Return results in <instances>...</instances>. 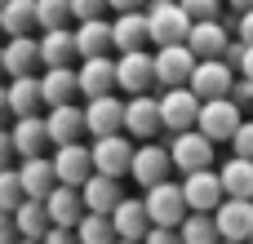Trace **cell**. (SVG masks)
Here are the masks:
<instances>
[{
  "instance_id": "obj_37",
  "label": "cell",
  "mask_w": 253,
  "mask_h": 244,
  "mask_svg": "<svg viewBox=\"0 0 253 244\" xmlns=\"http://www.w3.org/2000/svg\"><path fill=\"white\" fill-rule=\"evenodd\" d=\"M178 4L187 9L191 22H209V18H218V9H222V0H178Z\"/></svg>"
},
{
  "instance_id": "obj_10",
  "label": "cell",
  "mask_w": 253,
  "mask_h": 244,
  "mask_svg": "<svg viewBox=\"0 0 253 244\" xmlns=\"http://www.w3.org/2000/svg\"><path fill=\"white\" fill-rule=\"evenodd\" d=\"M182 196H187V209H191V213H218V204L227 200V191H222V178H218L213 169L187 173V182H182Z\"/></svg>"
},
{
  "instance_id": "obj_54",
  "label": "cell",
  "mask_w": 253,
  "mask_h": 244,
  "mask_svg": "<svg viewBox=\"0 0 253 244\" xmlns=\"http://www.w3.org/2000/svg\"><path fill=\"white\" fill-rule=\"evenodd\" d=\"M222 244H236V240H222Z\"/></svg>"
},
{
  "instance_id": "obj_52",
  "label": "cell",
  "mask_w": 253,
  "mask_h": 244,
  "mask_svg": "<svg viewBox=\"0 0 253 244\" xmlns=\"http://www.w3.org/2000/svg\"><path fill=\"white\" fill-rule=\"evenodd\" d=\"M0 71H4V53H0Z\"/></svg>"
},
{
  "instance_id": "obj_11",
  "label": "cell",
  "mask_w": 253,
  "mask_h": 244,
  "mask_svg": "<svg viewBox=\"0 0 253 244\" xmlns=\"http://www.w3.org/2000/svg\"><path fill=\"white\" fill-rule=\"evenodd\" d=\"M196 62H200V58H196L187 44H169V49H160V53H156V84H165V89H182V84L191 80Z\"/></svg>"
},
{
  "instance_id": "obj_41",
  "label": "cell",
  "mask_w": 253,
  "mask_h": 244,
  "mask_svg": "<svg viewBox=\"0 0 253 244\" xmlns=\"http://www.w3.org/2000/svg\"><path fill=\"white\" fill-rule=\"evenodd\" d=\"M18 227H13V213H0V244H18Z\"/></svg>"
},
{
  "instance_id": "obj_13",
  "label": "cell",
  "mask_w": 253,
  "mask_h": 244,
  "mask_svg": "<svg viewBox=\"0 0 253 244\" xmlns=\"http://www.w3.org/2000/svg\"><path fill=\"white\" fill-rule=\"evenodd\" d=\"M44 209H49V222L53 227H62V231H76L80 222H84V196H80V187H53L49 191V200H44Z\"/></svg>"
},
{
  "instance_id": "obj_47",
  "label": "cell",
  "mask_w": 253,
  "mask_h": 244,
  "mask_svg": "<svg viewBox=\"0 0 253 244\" xmlns=\"http://www.w3.org/2000/svg\"><path fill=\"white\" fill-rule=\"evenodd\" d=\"M236 67H240V76H245V80H253V44H245V58H240Z\"/></svg>"
},
{
  "instance_id": "obj_44",
  "label": "cell",
  "mask_w": 253,
  "mask_h": 244,
  "mask_svg": "<svg viewBox=\"0 0 253 244\" xmlns=\"http://www.w3.org/2000/svg\"><path fill=\"white\" fill-rule=\"evenodd\" d=\"M18 151H13V133H4L0 129V169H9V160H13Z\"/></svg>"
},
{
  "instance_id": "obj_23",
  "label": "cell",
  "mask_w": 253,
  "mask_h": 244,
  "mask_svg": "<svg viewBox=\"0 0 253 244\" xmlns=\"http://www.w3.org/2000/svg\"><path fill=\"white\" fill-rule=\"evenodd\" d=\"M18 178H22V191H27V200H49V191L58 187L53 160H44V156H31V160H22Z\"/></svg>"
},
{
  "instance_id": "obj_51",
  "label": "cell",
  "mask_w": 253,
  "mask_h": 244,
  "mask_svg": "<svg viewBox=\"0 0 253 244\" xmlns=\"http://www.w3.org/2000/svg\"><path fill=\"white\" fill-rule=\"evenodd\" d=\"M18 244H40V240H18Z\"/></svg>"
},
{
  "instance_id": "obj_50",
  "label": "cell",
  "mask_w": 253,
  "mask_h": 244,
  "mask_svg": "<svg viewBox=\"0 0 253 244\" xmlns=\"http://www.w3.org/2000/svg\"><path fill=\"white\" fill-rule=\"evenodd\" d=\"M116 244H142V240H116Z\"/></svg>"
},
{
  "instance_id": "obj_32",
  "label": "cell",
  "mask_w": 253,
  "mask_h": 244,
  "mask_svg": "<svg viewBox=\"0 0 253 244\" xmlns=\"http://www.w3.org/2000/svg\"><path fill=\"white\" fill-rule=\"evenodd\" d=\"M36 27V0H9L0 9V31L13 40V36H31Z\"/></svg>"
},
{
  "instance_id": "obj_39",
  "label": "cell",
  "mask_w": 253,
  "mask_h": 244,
  "mask_svg": "<svg viewBox=\"0 0 253 244\" xmlns=\"http://www.w3.org/2000/svg\"><path fill=\"white\" fill-rule=\"evenodd\" d=\"M231 151H236L240 160H253V120H245V124H240V133L231 138Z\"/></svg>"
},
{
  "instance_id": "obj_40",
  "label": "cell",
  "mask_w": 253,
  "mask_h": 244,
  "mask_svg": "<svg viewBox=\"0 0 253 244\" xmlns=\"http://www.w3.org/2000/svg\"><path fill=\"white\" fill-rule=\"evenodd\" d=\"M142 244H182V236H178V231H169V227H151Z\"/></svg>"
},
{
  "instance_id": "obj_7",
  "label": "cell",
  "mask_w": 253,
  "mask_h": 244,
  "mask_svg": "<svg viewBox=\"0 0 253 244\" xmlns=\"http://www.w3.org/2000/svg\"><path fill=\"white\" fill-rule=\"evenodd\" d=\"M200 98L182 84V89H165L160 93V120H165V129H173V133H187V129H196V120H200Z\"/></svg>"
},
{
  "instance_id": "obj_5",
  "label": "cell",
  "mask_w": 253,
  "mask_h": 244,
  "mask_svg": "<svg viewBox=\"0 0 253 244\" xmlns=\"http://www.w3.org/2000/svg\"><path fill=\"white\" fill-rule=\"evenodd\" d=\"M231 84H236V71H231V62H222V58L196 62V71H191V80H187V89H191L200 102L231 98Z\"/></svg>"
},
{
  "instance_id": "obj_22",
  "label": "cell",
  "mask_w": 253,
  "mask_h": 244,
  "mask_svg": "<svg viewBox=\"0 0 253 244\" xmlns=\"http://www.w3.org/2000/svg\"><path fill=\"white\" fill-rule=\"evenodd\" d=\"M147 40H151V31H147V13L142 9L138 13H120L111 22V49H120V53H138Z\"/></svg>"
},
{
  "instance_id": "obj_53",
  "label": "cell",
  "mask_w": 253,
  "mask_h": 244,
  "mask_svg": "<svg viewBox=\"0 0 253 244\" xmlns=\"http://www.w3.org/2000/svg\"><path fill=\"white\" fill-rule=\"evenodd\" d=\"M4 4H9V0H0V9H4Z\"/></svg>"
},
{
  "instance_id": "obj_3",
  "label": "cell",
  "mask_w": 253,
  "mask_h": 244,
  "mask_svg": "<svg viewBox=\"0 0 253 244\" xmlns=\"http://www.w3.org/2000/svg\"><path fill=\"white\" fill-rule=\"evenodd\" d=\"M133 142L125 138V133H111V138H93V147H89V156H93V173H102V178H129V169H133Z\"/></svg>"
},
{
  "instance_id": "obj_9",
  "label": "cell",
  "mask_w": 253,
  "mask_h": 244,
  "mask_svg": "<svg viewBox=\"0 0 253 244\" xmlns=\"http://www.w3.org/2000/svg\"><path fill=\"white\" fill-rule=\"evenodd\" d=\"M169 169H173V156L160 147V142H142L138 151H133V169H129V178L138 182V187H160V182H169Z\"/></svg>"
},
{
  "instance_id": "obj_36",
  "label": "cell",
  "mask_w": 253,
  "mask_h": 244,
  "mask_svg": "<svg viewBox=\"0 0 253 244\" xmlns=\"http://www.w3.org/2000/svg\"><path fill=\"white\" fill-rule=\"evenodd\" d=\"M22 200H27V191H22L18 169H0V213H13Z\"/></svg>"
},
{
  "instance_id": "obj_42",
  "label": "cell",
  "mask_w": 253,
  "mask_h": 244,
  "mask_svg": "<svg viewBox=\"0 0 253 244\" xmlns=\"http://www.w3.org/2000/svg\"><path fill=\"white\" fill-rule=\"evenodd\" d=\"M231 102H236V107H240V102H253V80L240 76V80L231 84Z\"/></svg>"
},
{
  "instance_id": "obj_12",
  "label": "cell",
  "mask_w": 253,
  "mask_h": 244,
  "mask_svg": "<svg viewBox=\"0 0 253 244\" xmlns=\"http://www.w3.org/2000/svg\"><path fill=\"white\" fill-rule=\"evenodd\" d=\"M53 173H58L62 187H84V182L93 178V156H89V147H84V142H67V147H58V156H53Z\"/></svg>"
},
{
  "instance_id": "obj_19",
  "label": "cell",
  "mask_w": 253,
  "mask_h": 244,
  "mask_svg": "<svg viewBox=\"0 0 253 244\" xmlns=\"http://www.w3.org/2000/svg\"><path fill=\"white\" fill-rule=\"evenodd\" d=\"M80 76V93L84 98H111L116 93V62L111 58H84Z\"/></svg>"
},
{
  "instance_id": "obj_33",
  "label": "cell",
  "mask_w": 253,
  "mask_h": 244,
  "mask_svg": "<svg viewBox=\"0 0 253 244\" xmlns=\"http://www.w3.org/2000/svg\"><path fill=\"white\" fill-rule=\"evenodd\" d=\"M178 236H182V244H222L213 213H187V222L178 227Z\"/></svg>"
},
{
  "instance_id": "obj_45",
  "label": "cell",
  "mask_w": 253,
  "mask_h": 244,
  "mask_svg": "<svg viewBox=\"0 0 253 244\" xmlns=\"http://www.w3.org/2000/svg\"><path fill=\"white\" fill-rule=\"evenodd\" d=\"M147 0H107V9H116V13H138Z\"/></svg>"
},
{
  "instance_id": "obj_27",
  "label": "cell",
  "mask_w": 253,
  "mask_h": 244,
  "mask_svg": "<svg viewBox=\"0 0 253 244\" xmlns=\"http://www.w3.org/2000/svg\"><path fill=\"white\" fill-rule=\"evenodd\" d=\"M218 178H222V191H227V200H253V160L231 156V160L218 169Z\"/></svg>"
},
{
  "instance_id": "obj_15",
  "label": "cell",
  "mask_w": 253,
  "mask_h": 244,
  "mask_svg": "<svg viewBox=\"0 0 253 244\" xmlns=\"http://www.w3.org/2000/svg\"><path fill=\"white\" fill-rule=\"evenodd\" d=\"M165 129V120H160V98H151V93H138V98H129L125 102V133H138V138H156Z\"/></svg>"
},
{
  "instance_id": "obj_24",
  "label": "cell",
  "mask_w": 253,
  "mask_h": 244,
  "mask_svg": "<svg viewBox=\"0 0 253 244\" xmlns=\"http://www.w3.org/2000/svg\"><path fill=\"white\" fill-rule=\"evenodd\" d=\"M0 53H4V76L22 80V76H31L36 62H40V40H31V36H13Z\"/></svg>"
},
{
  "instance_id": "obj_2",
  "label": "cell",
  "mask_w": 253,
  "mask_h": 244,
  "mask_svg": "<svg viewBox=\"0 0 253 244\" xmlns=\"http://www.w3.org/2000/svg\"><path fill=\"white\" fill-rule=\"evenodd\" d=\"M142 204H147V218H151V227H169V231H178L182 222H187V196H182V182H160V187H151L147 196H142Z\"/></svg>"
},
{
  "instance_id": "obj_8",
  "label": "cell",
  "mask_w": 253,
  "mask_h": 244,
  "mask_svg": "<svg viewBox=\"0 0 253 244\" xmlns=\"http://www.w3.org/2000/svg\"><path fill=\"white\" fill-rule=\"evenodd\" d=\"M169 156H173V169H182V173L213 169V142H209L200 129L178 133V138H173V147H169Z\"/></svg>"
},
{
  "instance_id": "obj_29",
  "label": "cell",
  "mask_w": 253,
  "mask_h": 244,
  "mask_svg": "<svg viewBox=\"0 0 253 244\" xmlns=\"http://www.w3.org/2000/svg\"><path fill=\"white\" fill-rule=\"evenodd\" d=\"M44 142H49L44 116H27V120H18V124H13V151H18L22 160L40 156V151H44Z\"/></svg>"
},
{
  "instance_id": "obj_25",
  "label": "cell",
  "mask_w": 253,
  "mask_h": 244,
  "mask_svg": "<svg viewBox=\"0 0 253 244\" xmlns=\"http://www.w3.org/2000/svg\"><path fill=\"white\" fill-rule=\"evenodd\" d=\"M80 196H84V209L89 213H116V204L125 200V191H120V182L116 178H102V173H93L84 187H80Z\"/></svg>"
},
{
  "instance_id": "obj_28",
  "label": "cell",
  "mask_w": 253,
  "mask_h": 244,
  "mask_svg": "<svg viewBox=\"0 0 253 244\" xmlns=\"http://www.w3.org/2000/svg\"><path fill=\"white\" fill-rule=\"evenodd\" d=\"M71 58H76V31L58 27V31H44L40 36V62H44V71L49 67H67Z\"/></svg>"
},
{
  "instance_id": "obj_30",
  "label": "cell",
  "mask_w": 253,
  "mask_h": 244,
  "mask_svg": "<svg viewBox=\"0 0 253 244\" xmlns=\"http://www.w3.org/2000/svg\"><path fill=\"white\" fill-rule=\"evenodd\" d=\"M13 227H18V236H22V240H44V231L53 227V222H49L44 200H22V204L13 209Z\"/></svg>"
},
{
  "instance_id": "obj_43",
  "label": "cell",
  "mask_w": 253,
  "mask_h": 244,
  "mask_svg": "<svg viewBox=\"0 0 253 244\" xmlns=\"http://www.w3.org/2000/svg\"><path fill=\"white\" fill-rule=\"evenodd\" d=\"M40 244H80V240H76V231H62V227H49Z\"/></svg>"
},
{
  "instance_id": "obj_46",
  "label": "cell",
  "mask_w": 253,
  "mask_h": 244,
  "mask_svg": "<svg viewBox=\"0 0 253 244\" xmlns=\"http://www.w3.org/2000/svg\"><path fill=\"white\" fill-rule=\"evenodd\" d=\"M240 44H253V9L240 13Z\"/></svg>"
},
{
  "instance_id": "obj_18",
  "label": "cell",
  "mask_w": 253,
  "mask_h": 244,
  "mask_svg": "<svg viewBox=\"0 0 253 244\" xmlns=\"http://www.w3.org/2000/svg\"><path fill=\"white\" fill-rule=\"evenodd\" d=\"M187 49H191L200 62H209V58H222V53L231 49V36H227V27H222L218 18H209V22H196V27H191Z\"/></svg>"
},
{
  "instance_id": "obj_17",
  "label": "cell",
  "mask_w": 253,
  "mask_h": 244,
  "mask_svg": "<svg viewBox=\"0 0 253 244\" xmlns=\"http://www.w3.org/2000/svg\"><path fill=\"white\" fill-rule=\"evenodd\" d=\"M44 129H49V142L53 147H67V142H80L89 129H84V107L67 102V107H53L44 116Z\"/></svg>"
},
{
  "instance_id": "obj_1",
  "label": "cell",
  "mask_w": 253,
  "mask_h": 244,
  "mask_svg": "<svg viewBox=\"0 0 253 244\" xmlns=\"http://www.w3.org/2000/svg\"><path fill=\"white\" fill-rule=\"evenodd\" d=\"M191 27H196V22L187 18V9H182L178 0H156V4L147 9V31H151V44H156V49L187 44Z\"/></svg>"
},
{
  "instance_id": "obj_16",
  "label": "cell",
  "mask_w": 253,
  "mask_h": 244,
  "mask_svg": "<svg viewBox=\"0 0 253 244\" xmlns=\"http://www.w3.org/2000/svg\"><path fill=\"white\" fill-rule=\"evenodd\" d=\"M213 222H218V236L222 240L249 244V236H253V200H222L218 213H213Z\"/></svg>"
},
{
  "instance_id": "obj_35",
  "label": "cell",
  "mask_w": 253,
  "mask_h": 244,
  "mask_svg": "<svg viewBox=\"0 0 253 244\" xmlns=\"http://www.w3.org/2000/svg\"><path fill=\"white\" fill-rule=\"evenodd\" d=\"M67 18H71V0H36V27L58 31L67 27Z\"/></svg>"
},
{
  "instance_id": "obj_34",
  "label": "cell",
  "mask_w": 253,
  "mask_h": 244,
  "mask_svg": "<svg viewBox=\"0 0 253 244\" xmlns=\"http://www.w3.org/2000/svg\"><path fill=\"white\" fill-rule=\"evenodd\" d=\"M76 240L80 244H116V227H111V218L107 213H84V222L76 227Z\"/></svg>"
},
{
  "instance_id": "obj_38",
  "label": "cell",
  "mask_w": 253,
  "mask_h": 244,
  "mask_svg": "<svg viewBox=\"0 0 253 244\" xmlns=\"http://www.w3.org/2000/svg\"><path fill=\"white\" fill-rule=\"evenodd\" d=\"M102 9H107V0H71V18H76V22L102 18Z\"/></svg>"
},
{
  "instance_id": "obj_20",
  "label": "cell",
  "mask_w": 253,
  "mask_h": 244,
  "mask_svg": "<svg viewBox=\"0 0 253 244\" xmlns=\"http://www.w3.org/2000/svg\"><path fill=\"white\" fill-rule=\"evenodd\" d=\"M76 93H80V76H76L71 67H49V71L40 76V98H44L49 111H53V107H67Z\"/></svg>"
},
{
  "instance_id": "obj_31",
  "label": "cell",
  "mask_w": 253,
  "mask_h": 244,
  "mask_svg": "<svg viewBox=\"0 0 253 244\" xmlns=\"http://www.w3.org/2000/svg\"><path fill=\"white\" fill-rule=\"evenodd\" d=\"M40 102H44V98H40V80H36V76H22V80L9 84V111H13V120L36 116Z\"/></svg>"
},
{
  "instance_id": "obj_55",
  "label": "cell",
  "mask_w": 253,
  "mask_h": 244,
  "mask_svg": "<svg viewBox=\"0 0 253 244\" xmlns=\"http://www.w3.org/2000/svg\"><path fill=\"white\" fill-rule=\"evenodd\" d=\"M249 244H253V236H249Z\"/></svg>"
},
{
  "instance_id": "obj_14",
  "label": "cell",
  "mask_w": 253,
  "mask_h": 244,
  "mask_svg": "<svg viewBox=\"0 0 253 244\" xmlns=\"http://www.w3.org/2000/svg\"><path fill=\"white\" fill-rule=\"evenodd\" d=\"M84 129L93 138H111V133H125V102L111 93V98H89L84 107Z\"/></svg>"
},
{
  "instance_id": "obj_21",
  "label": "cell",
  "mask_w": 253,
  "mask_h": 244,
  "mask_svg": "<svg viewBox=\"0 0 253 244\" xmlns=\"http://www.w3.org/2000/svg\"><path fill=\"white\" fill-rule=\"evenodd\" d=\"M111 227H116V236L120 240H147V231H151V218H147V204L133 196H125L120 204H116V213H111Z\"/></svg>"
},
{
  "instance_id": "obj_6",
  "label": "cell",
  "mask_w": 253,
  "mask_h": 244,
  "mask_svg": "<svg viewBox=\"0 0 253 244\" xmlns=\"http://www.w3.org/2000/svg\"><path fill=\"white\" fill-rule=\"evenodd\" d=\"M151 84H156V58L147 49L120 53V62H116V89H125L129 98H138V93H151Z\"/></svg>"
},
{
  "instance_id": "obj_49",
  "label": "cell",
  "mask_w": 253,
  "mask_h": 244,
  "mask_svg": "<svg viewBox=\"0 0 253 244\" xmlns=\"http://www.w3.org/2000/svg\"><path fill=\"white\" fill-rule=\"evenodd\" d=\"M227 4H231L236 13H249V9H253V0H227Z\"/></svg>"
},
{
  "instance_id": "obj_4",
  "label": "cell",
  "mask_w": 253,
  "mask_h": 244,
  "mask_svg": "<svg viewBox=\"0 0 253 244\" xmlns=\"http://www.w3.org/2000/svg\"><path fill=\"white\" fill-rule=\"evenodd\" d=\"M240 107L231 102V98H213V102H205L200 107V120H196V129L218 147V142H231L236 133H240Z\"/></svg>"
},
{
  "instance_id": "obj_48",
  "label": "cell",
  "mask_w": 253,
  "mask_h": 244,
  "mask_svg": "<svg viewBox=\"0 0 253 244\" xmlns=\"http://www.w3.org/2000/svg\"><path fill=\"white\" fill-rule=\"evenodd\" d=\"M9 116H13V111H9V89H4V84H0V124H4V120H9Z\"/></svg>"
},
{
  "instance_id": "obj_26",
  "label": "cell",
  "mask_w": 253,
  "mask_h": 244,
  "mask_svg": "<svg viewBox=\"0 0 253 244\" xmlns=\"http://www.w3.org/2000/svg\"><path fill=\"white\" fill-rule=\"evenodd\" d=\"M107 49H111V22L107 18H93V22L76 27V53L80 58H107Z\"/></svg>"
}]
</instances>
